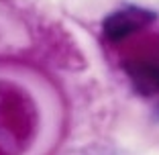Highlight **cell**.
Wrapping results in <instances>:
<instances>
[{"label":"cell","instance_id":"obj_2","mask_svg":"<svg viewBox=\"0 0 159 155\" xmlns=\"http://www.w3.org/2000/svg\"><path fill=\"white\" fill-rule=\"evenodd\" d=\"M133 86L139 90V94L151 96L159 92V66L155 63H137L129 70Z\"/></svg>","mask_w":159,"mask_h":155},{"label":"cell","instance_id":"obj_1","mask_svg":"<svg viewBox=\"0 0 159 155\" xmlns=\"http://www.w3.org/2000/svg\"><path fill=\"white\" fill-rule=\"evenodd\" d=\"M157 19L153 10L139 8V6H129V8L116 10L114 14L106 16L104 21V35L112 41H120V39L133 35L135 31L151 25Z\"/></svg>","mask_w":159,"mask_h":155}]
</instances>
